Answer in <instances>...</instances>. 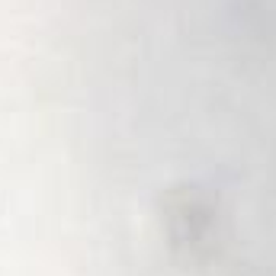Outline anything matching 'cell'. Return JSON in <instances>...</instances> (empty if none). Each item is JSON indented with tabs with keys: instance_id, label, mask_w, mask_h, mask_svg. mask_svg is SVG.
Here are the masks:
<instances>
[{
	"instance_id": "obj_1",
	"label": "cell",
	"mask_w": 276,
	"mask_h": 276,
	"mask_svg": "<svg viewBox=\"0 0 276 276\" xmlns=\"http://www.w3.org/2000/svg\"><path fill=\"white\" fill-rule=\"evenodd\" d=\"M273 45H276V39H273Z\"/></svg>"
}]
</instances>
